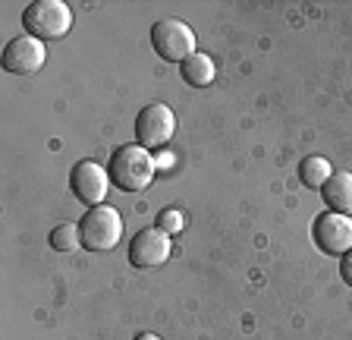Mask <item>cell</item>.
Returning <instances> with one entry per match:
<instances>
[{
	"instance_id": "obj_1",
	"label": "cell",
	"mask_w": 352,
	"mask_h": 340,
	"mask_svg": "<svg viewBox=\"0 0 352 340\" xmlns=\"http://www.w3.org/2000/svg\"><path fill=\"white\" fill-rule=\"evenodd\" d=\"M110 183L117 186L120 193H142L154 180V158L148 148L135 145H120L107 164Z\"/></svg>"
},
{
	"instance_id": "obj_14",
	"label": "cell",
	"mask_w": 352,
	"mask_h": 340,
	"mask_svg": "<svg viewBox=\"0 0 352 340\" xmlns=\"http://www.w3.org/2000/svg\"><path fill=\"white\" fill-rule=\"evenodd\" d=\"M157 227L167 230L170 237H173V233H179V230L186 227V215L179 211V208H164L161 217H157Z\"/></svg>"
},
{
	"instance_id": "obj_16",
	"label": "cell",
	"mask_w": 352,
	"mask_h": 340,
	"mask_svg": "<svg viewBox=\"0 0 352 340\" xmlns=\"http://www.w3.org/2000/svg\"><path fill=\"white\" fill-rule=\"evenodd\" d=\"M132 340H161V337H157V334H148V331H145V334H139V337H132Z\"/></svg>"
},
{
	"instance_id": "obj_4",
	"label": "cell",
	"mask_w": 352,
	"mask_h": 340,
	"mask_svg": "<svg viewBox=\"0 0 352 340\" xmlns=\"http://www.w3.org/2000/svg\"><path fill=\"white\" fill-rule=\"evenodd\" d=\"M151 47L167 63H183L195 54V32L183 19H161L151 29Z\"/></svg>"
},
{
	"instance_id": "obj_8",
	"label": "cell",
	"mask_w": 352,
	"mask_h": 340,
	"mask_svg": "<svg viewBox=\"0 0 352 340\" xmlns=\"http://www.w3.org/2000/svg\"><path fill=\"white\" fill-rule=\"evenodd\" d=\"M311 237H315L318 249L327 252V255H346L352 249V217L337 215V211L318 215Z\"/></svg>"
},
{
	"instance_id": "obj_2",
	"label": "cell",
	"mask_w": 352,
	"mask_h": 340,
	"mask_svg": "<svg viewBox=\"0 0 352 340\" xmlns=\"http://www.w3.org/2000/svg\"><path fill=\"white\" fill-rule=\"evenodd\" d=\"M22 25L38 41H54L73 29V10L63 0H35L22 13Z\"/></svg>"
},
{
	"instance_id": "obj_7",
	"label": "cell",
	"mask_w": 352,
	"mask_h": 340,
	"mask_svg": "<svg viewBox=\"0 0 352 340\" xmlns=\"http://www.w3.org/2000/svg\"><path fill=\"white\" fill-rule=\"evenodd\" d=\"M69 186L79 202H85L88 208H98L104 205V195L110 193V173L98 161H79L69 173Z\"/></svg>"
},
{
	"instance_id": "obj_11",
	"label": "cell",
	"mask_w": 352,
	"mask_h": 340,
	"mask_svg": "<svg viewBox=\"0 0 352 340\" xmlns=\"http://www.w3.org/2000/svg\"><path fill=\"white\" fill-rule=\"evenodd\" d=\"M179 76H183L186 85H192V89H205V85H211L214 76H217V67H214V60L208 57V54H192V57H186L183 63H179Z\"/></svg>"
},
{
	"instance_id": "obj_10",
	"label": "cell",
	"mask_w": 352,
	"mask_h": 340,
	"mask_svg": "<svg viewBox=\"0 0 352 340\" xmlns=\"http://www.w3.org/2000/svg\"><path fill=\"white\" fill-rule=\"evenodd\" d=\"M321 195L327 202V211L352 217V173L349 170H333V177L321 186Z\"/></svg>"
},
{
	"instance_id": "obj_13",
	"label": "cell",
	"mask_w": 352,
	"mask_h": 340,
	"mask_svg": "<svg viewBox=\"0 0 352 340\" xmlns=\"http://www.w3.org/2000/svg\"><path fill=\"white\" fill-rule=\"evenodd\" d=\"M47 240H51V246L57 252H73L82 246V237H79V227H76V224H57Z\"/></svg>"
},
{
	"instance_id": "obj_15",
	"label": "cell",
	"mask_w": 352,
	"mask_h": 340,
	"mask_svg": "<svg viewBox=\"0 0 352 340\" xmlns=\"http://www.w3.org/2000/svg\"><path fill=\"white\" fill-rule=\"evenodd\" d=\"M340 277H343L346 284L352 287V249L343 255V262H340Z\"/></svg>"
},
{
	"instance_id": "obj_5",
	"label": "cell",
	"mask_w": 352,
	"mask_h": 340,
	"mask_svg": "<svg viewBox=\"0 0 352 340\" xmlns=\"http://www.w3.org/2000/svg\"><path fill=\"white\" fill-rule=\"evenodd\" d=\"M176 133V114L167 104H148L135 117V142L142 148H164Z\"/></svg>"
},
{
	"instance_id": "obj_6",
	"label": "cell",
	"mask_w": 352,
	"mask_h": 340,
	"mask_svg": "<svg viewBox=\"0 0 352 340\" xmlns=\"http://www.w3.org/2000/svg\"><path fill=\"white\" fill-rule=\"evenodd\" d=\"M170 252H173V243H170L167 230L145 227L129 243V265H135L139 271H151V268H161L170 259Z\"/></svg>"
},
{
	"instance_id": "obj_9",
	"label": "cell",
	"mask_w": 352,
	"mask_h": 340,
	"mask_svg": "<svg viewBox=\"0 0 352 340\" xmlns=\"http://www.w3.org/2000/svg\"><path fill=\"white\" fill-rule=\"evenodd\" d=\"M47 60V47L44 41L25 35V38H13L7 47H3V70L16 76H32L44 67Z\"/></svg>"
},
{
	"instance_id": "obj_3",
	"label": "cell",
	"mask_w": 352,
	"mask_h": 340,
	"mask_svg": "<svg viewBox=\"0 0 352 340\" xmlns=\"http://www.w3.org/2000/svg\"><path fill=\"white\" fill-rule=\"evenodd\" d=\"M79 237L88 252H107L123 240V217L110 205L88 208L79 221Z\"/></svg>"
},
{
	"instance_id": "obj_12",
	"label": "cell",
	"mask_w": 352,
	"mask_h": 340,
	"mask_svg": "<svg viewBox=\"0 0 352 340\" xmlns=\"http://www.w3.org/2000/svg\"><path fill=\"white\" fill-rule=\"evenodd\" d=\"M330 177H333V167H330V161L321 155H311L299 164V180L308 186V189H321Z\"/></svg>"
}]
</instances>
